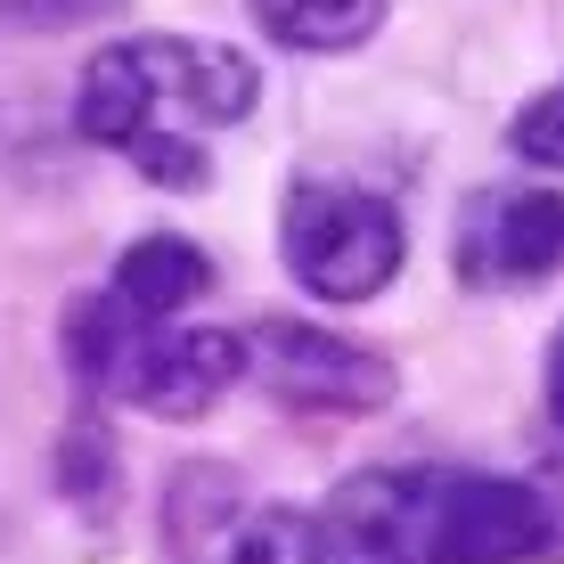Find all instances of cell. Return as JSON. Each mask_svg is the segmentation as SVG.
<instances>
[{"instance_id":"obj_13","label":"cell","mask_w":564,"mask_h":564,"mask_svg":"<svg viewBox=\"0 0 564 564\" xmlns=\"http://www.w3.org/2000/svg\"><path fill=\"white\" fill-rule=\"evenodd\" d=\"M532 491H540V508H549V556L540 564H564V458L532 466Z\"/></svg>"},{"instance_id":"obj_2","label":"cell","mask_w":564,"mask_h":564,"mask_svg":"<svg viewBox=\"0 0 564 564\" xmlns=\"http://www.w3.org/2000/svg\"><path fill=\"white\" fill-rule=\"evenodd\" d=\"M327 540L344 564H540L549 508L532 475L482 466H368L327 499Z\"/></svg>"},{"instance_id":"obj_5","label":"cell","mask_w":564,"mask_h":564,"mask_svg":"<svg viewBox=\"0 0 564 564\" xmlns=\"http://www.w3.org/2000/svg\"><path fill=\"white\" fill-rule=\"evenodd\" d=\"M164 540L172 564H344L319 516L254 499L229 466H181L164 482Z\"/></svg>"},{"instance_id":"obj_4","label":"cell","mask_w":564,"mask_h":564,"mask_svg":"<svg viewBox=\"0 0 564 564\" xmlns=\"http://www.w3.org/2000/svg\"><path fill=\"white\" fill-rule=\"evenodd\" d=\"M279 254L295 270L303 295L319 303H368L401 279L410 262V229L377 188H344V181H295L279 205Z\"/></svg>"},{"instance_id":"obj_7","label":"cell","mask_w":564,"mask_h":564,"mask_svg":"<svg viewBox=\"0 0 564 564\" xmlns=\"http://www.w3.org/2000/svg\"><path fill=\"white\" fill-rule=\"evenodd\" d=\"M458 279L482 295H516L564 270V188H475L451 246Z\"/></svg>"},{"instance_id":"obj_8","label":"cell","mask_w":564,"mask_h":564,"mask_svg":"<svg viewBox=\"0 0 564 564\" xmlns=\"http://www.w3.org/2000/svg\"><path fill=\"white\" fill-rule=\"evenodd\" d=\"M115 295H123L131 311H148V319H172V311H188L213 286V262H205V246H188V238H140V246H123V262H115Z\"/></svg>"},{"instance_id":"obj_3","label":"cell","mask_w":564,"mask_h":564,"mask_svg":"<svg viewBox=\"0 0 564 564\" xmlns=\"http://www.w3.org/2000/svg\"><path fill=\"white\" fill-rule=\"evenodd\" d=\"M66 368L83 393H107L123 410L181 425V417H205L238 384V336L148 319V311H131L107 286V295H83L66 311Z\"/></svg>"},{"instance_id":"obj_1","label":"cell","mask_w":564,"mask_h":564,"mask_svg":"<svg viewBox=\"0 0 564 564\" xmlns=\"http://www.w3.org/2000/svg\"><path fill=\"white\" fill-rule=\"evenodd\" d=\"M262 99V74L229 42H181V33H140L115 42L74 83V131L90 148H115L140 164L155 188L197 197L213 181V131L246 123Z\"/></svg>"},{"instance_id":"obj_10","label":"cell","mask_w":564,"mask_h":564,"mask_svg":"<svg viewBox=\"0 0 564 564\" xmlns=\"http://www.w3.org/2000/svg\"><path fill=\"white\" fill-rule=\"evenodd\" d=\"M508 140H516V155H523V164H549V172H564V83L516 107Z\"/></svg>"},{"instance_id":"obj_9","label":"cell","mask_w":564,"mask_h":564,"mask_svg":"<svg viewBox=\"0 0 564 564\" xmlns=\"http://www.w3.org/2000/svg\"><path fill=\"white\" fill-rule=\"evenodd\" d=\"M246 9H254V25L270 33V42L327 57V50H360L368 33L384 25L393 0H246Z\"/></svg>"},{"instance_id":"obj_14","label":"cell","mask_w":564,"mask_h":564,"mask_svg":"<svg viewBox=\"0 0 564 564\" xmlns=\"http://www.w3.org/2000/svg\"><path fill=\"white\" fill-rule=\"evenodd\" d=\"M549 417H556V434H564V327H556V344H549Z\"/></svg>"},{"instance_id":"obj_6","label":"cell","mask_w":564,"mask_h":564,"mask_svg":"<svg viewBox=\"0 0 564 564\" xmlns=\"http://www.w3.org/2000/svg\"><path fill=\"white\" fill-rule=\"evenodd\" d=\"M238 377L262 384L279 410H311V417H368L393 401V360L368 352V344L336 336V327H311V319H254L238 336Z\"/></svg>"},{"instance_id":"obj_11","label":"cell","mask_w":564,"mask_h":564,"mask_svg":"<svg viewBox=\"0 0 564 564\" xmlns=\"http://www.w3.org/2000/svg\"><path fill=\"white\" fill-rule=\"evenodd\" d=\"M99 475H107V442H99V425H83V434L66 442V458H57V482H66V491H99Z\"/></svg>"},{"instance_id":"obj_12","label":"cell","mask_w":564,"mask_h":564,"mask_svg":"<svg viewBox=\"0 0 564 564\" xmlns=\"http://www.w3.org/2000/svg\"><path fill=\"white\" fill-rule=\"evenodd\" d=\"M115 0H0V17L17 25H74V17H107Z\"/></svg>"}]
</instances>
